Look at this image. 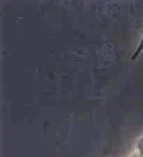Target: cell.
Listing matches in <instances>:
<instances>
[{
    "label": "cell",
    "mask_w": 143,
    "mask_h": 157,
    "mask_svg": "<svg viewBox=\"0 0 143 157\" xmlns=\"http://www.w3.org/2000/svg\"><path fill=\"white\" fill-rule=\"evenodd\" d=\"M138 149H139V151L140 152V154L143 155V139H142L139 142V143H138Z\"/></svg>",
    "instance_id": "7a4b0ae2"
},
{
    "label": "cell",
    "mask_w": 143,
    "mask_h": 157,
    "mask_svg": "<svg viewBox=\"0 0 143 157\" xmlns=\"http://www.w3.org/2000/svg\"><path fill=\"white\" fill-rule=\"evenodd\" d=\"M142 49H143V38H142V39L141 43H140V44L139 47H138V50L136 51V52H135V55L133 56V58H136V56L138 55V54H139V53L142 50Z\"/></svg>",
    "instance_id": "6da1fadb"
}]
</instances>
